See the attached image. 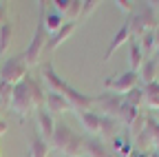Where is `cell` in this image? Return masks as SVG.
I'll return each instance as SVG.
<instances>
[{
    "label": "cell",
    "mask_w": 159,
    "mask_h": 157,
    "mask_svg": "<svg viewBox=\"0 0 159 157\" xmlns=\"http://www.w3.org/2000/svg\"><path fill=\"white\" fill-rule=\"evenodd\" d=\"M9 22V7L7 2H0V25H5Z\"/></svg>",
    "instance_id": "30"
},
{
    "label": "cell",
    "mask_w": 159,
    "mask_h": 157,
    "mask_svg": "<svg viewBox=\"0 0 159 157\" xmlns=\"http://www.w3.org/2000/svg\"><path fill=\"white\" fill-rule=\"evenodd\" d=\"M27 71H29V67L25 62V53L11 55L9 60H5L2 67H0V80L7 82V84H11V86H16V84H20L29 75Z\"/></svg>",
    "instance_id": "4"
},
{
    "label": "cell",
    "mask_w": 159,
    "mask_h": 157,
    "mask_svg": "<svg viewBox=\"0 0 159 157\" xmlns=\"http://www.w3.org/2000/svg\"><path fill=\"white\" fill-rule=\"evenodd\" d=\"M49 155V142L42 140V135H33V142H31V148L27 153V157H47Z\"/></svg>",
    "instance_id": "19"
},
{
    "label": "cell",
    "mask_w": 159,
    "mask_h": 157,
    "mask_svg": "<svg viewBox=\"0 0 159 157\" xmlns=\"http://www.w3.org/2000/svg\"><path fill=\"white\" fill-rule=\"evenodd\" d=\"M9 109L20 117V120H25V117H27L33 109H38V106H35V100H33V95H31V91H29V86H27L25 80L13 86V95H11Z\"/></svg>",
    "instance_id": "5"
},
{
    "label": "cell",
    "mask_w": 159,
    "mask_h": 157,
    "mask_svg": "<svg viewBox=\"0 0 159 157\" xmlns=\"http://www.w3.org/2000/svg\"><path fill=\"white\" fill-rule=\"evenodd\" d=\"M126 25H128L133 38H142L146 31H155L159 27L155 9L150 7V2H142V5H139V9L128 16V22Z\"/></svg>",
    "instance_id": "2"
},
{
    "label": "cell",
    "mask_w": 159,
    "mask_h": 157,
    "mask_svg": "<svg viewBox=\"0 0 159 157\" xmlns=\"http://www.w3.org/2000/svg\"><path fill=\"white\" fill-rule=\"evenodd\" d=\"M130 29H128V25L124 22L122 27H119L117 31H115V35L111 38V42H108V49H106V53H104V60H111V55L122 47V44H128V40H130Z\"/></svg>",
    "instance_id": "13"
},
{
    "label": "cell",
    "mask_w": 159,
    "mask_h": 157,
    "mask_svg": "<svg viewBox=\"0 0 159 157\" xmlns=\"http://www.w3.org/2000/svg\"><path fill=\"white\" fill-rule=\"evenodd\" d=\"M155 120H159V113H157V117H155Z\"/></svg>",
    "instance_id": "34"
},
{
    "label": "cell",
    "mask_w": 159,
    "mask_h": 157,
    "mask_svg": "<svg viewBox=\"0 0 159 157\" xmlns=\"http://www.w3.org/2000/svg\"><path fill=\"white\" fill-rule=\"evenodd\" d=\"M122 104H124V97H122V95H115V93H111V91L95 97V106H99V113H102V115H108V117H117Z\"/></svg>",
    "instance_id": "8"
},
{
    "label": "cell",
    "mask_w": 159,
    "mask_h": 157,
    "mask_svg": "<svg viewBox=\"0 0 159 157\" xmlns=\"http://www.w3.org/2000/svg\"><path fill=\"white\" fill-rule=\"evenodd\" d=\"M137 42H139V47H142L144 53H155V51H157V38H155V31H146Z\"/></svg>",
    "instance_id": "21"
},
{
    "label": "cell",
    "mask_w": 159,
    "mask_h": 157,
    "mask_svg": "<svg viewBox=\"0 0 159 157\" xmlns=\"http://www.w3.org/2000/svg\"><path fill=\"white\" fill-rule=\"evenodd\" d=\"M57 153H62L66 157H77V155H82V148H84V140L80 137L71 126L66 124H55V131H53V137H51V142H49Z\"/></svg>",
    "instance_id": "1"
},
{
    "label": "cell",
    "mask_w": 159,
    "mask_h": 157,
    "mask_svg": "<svg viewBox=\"0 0 159 157\" xmlns=\"http://www.w3.org/2000/svg\"><path fill=\"white\" fill-rule=\"evenodd\" d=\"M124 102L130 104V106H137V109H139V106L144 104V89H139V86H137V89L128 91V93L124 95Z\"/></svg>",
    "instance_id": "23"
},
{
    "label": "cell",
    "mask_w": 159,
    "mask_h": 157,
    "mask_svg": "<svg viewBox=\"0 0 159 157\" xmlns=\"http://www.w3.org/2000/svg\"><path fill=\"white\" fill-rule=\"evenodd\" d=\"M75 29H77V25L75 22H64V27L60 29V31H55L53 35H49V40H47V49L49 51H55L62 42H66L69 38L75 33Z\"/></svg>",
    "instance_id": "15"
},
{
    "label": "cell",
    "mask_w": 159,
    "mask_h": 157,
    "mask_svg": "<svg viewBox=\"0 0 159 157\" xmlns=\"http://www.w3.org/2000/svg\"><path fill=\"white\" fill-rule=\"evenodd\" d=\"M77 120L82 122V126L91 133V135H113L115 131V117L102 115L97 111H82L77 113Z\"/></svg>",
    "instance_id": "3"
},
{
    "label": "cell",
    "mask_w": 159,
    "mask_h": 157,
    "mask_svg": "<svg viewBox=\"0 0 159 157\" xmlns=\"http://www.w3.org/2000/svg\"><path fill=\"white\" fill-rule=\"evenodd\" d=\"M42 80L49 84V91H55V93H66V89L71 86L62 75H60L57 71H55V67H53V62L49 60V62H44L42 64Z\"/></svg>",
    "instance_id": "9"
},
{
    "label": "cell",
    "mask_w": 159,
    "mask_h": 157,
    "mask_svg": "<svg viewBox=\"0 0 159 157\" xmlns=\"http://www.w3.org/2000/svg\"><path fill=\"white\" fill-rule=\"evenodd\" d=\"M11 38H13V22H5L0 25V58H2L11 44Z\"/></svg>",
    "instance_id": "20"
},
{
    "label": "cell",
    "mask_w": 159,
    "mask_h": 157,
    "mask_svg": "<svg viewBox=\"0 0 159 157\" xmlns=\"http://www.w3.org/2000/svg\"><path fill=\"white\" fill-rule=\"evenodd\" d=\"M97 5L99 2H95V0H84V2H82V16H91L97 9ZM82 16H80V18H82Z\"/></svg>",
    "instance_id": "26"
},
{
    "label": "cell",
    "mask_w": 159,
    "mask_h": 157,
    "mask_svg": "<svg viewBox=\"0 0 159 157\" xmlns=\"http://www.w3.org/2000/svg\"><path fill=\"white\" fill-rule=\"evenodd\" d=\"M157 77H159V53L148 58L144 62V67L139 69V80L144 82V86L150 84V82H157Z\"/></svg>",
    "instance_id": "14"
},
{
    "label": "cell",
    "mask_w": 159,
    "mask_h": 157,
    "mask_svg": "<svg viewBox=\"0 0 159 157\" xmlns=\"http://www.w3.org/2000/svg\"><path fill=\"white\" fill-rule=\"evenodd\" d=\"M119 120H122L126 126H135V122L139 120V117H142V115H139V109L137 106H130V104H122V109H119Z\"/></svg>",
    "instance_id": "18"
},
{
    "label": "cell",
    "mask_w": 159,
    "mask_h": 157,
    "mask_svg": "<svg viewBox=\"0 0 159 157\" xmlns=\"http://www.w3.org/2000/svg\"><path fill=\"white\" fill-rule=\"evenodd\" d=\"M113 148L119 155H124V157H130L133 155V144L128 140H122V137H115V140H113Z\"/></svg>",
    "instance_id": "24"
},
{
    "label": "cell",
    "mask_w": 159,
    "mask_h": 157,
    "mask_svg": "<svg viewBox=\"0 0 159 157\" xmlns=\"http://www.w3.org/2000/svg\"><path fill=\"white\" fill-rule=\"evenodd\" d=\"M11 95H13V86L0 80V111L9 109V104H11Z\"/></svg>",
    "instance_id": "22"
},
{
    "label": "cell",
    "mask_w": 159,
    "mask_h": 157,
    "mask_svg": "<svg viewBox=\"0 0 159 157\" xmlns=\"http://www.w3.org/2000/svg\"><path fill=\"white\" fill-rule=\"evenodd\" d=\"M144 51L139 47L137 38H130L128 40V64H130V71H139L144 67Z\"/></svg>",
    "instance_id": "16"
},
{
    "label": "cell",
    "mask_w": 159,
    "mask_h": 157,
    "mask_svg": "<svg viewBox=\"0 0 159 157\" xmlns=\"http://www.w3.org/2000/svg\"><path fill=\"white\" fill-rule=\"evenodd\" d=\"M47 47V31H44V22H42V18H38V27L33 31V38H31V42L25 51V62L27 67H33L40 62V55H42Z\"/></svg>",
    "instance_id": "6"
},
{
    "label": "cell",
    "mask_w": 159,
    "mask_h": 157,
    "mask_svg": "<svg viewBox=\"0 0 159 157\" xmlns=\"http://www.w3.org/2000/svg\"><path fill=\"white\" fill-rule=\"evenodd\" d=\"M40 18H42V22H44L47 35H53L55 31L62 29L64 22H66V18L62 13H57L55 9H44V2H40Z\"/></svg>",
    "instance_id": "10"
},
{
    "label": "cell",
    "mask_w": 159,
    "mask_h": 157,
    "mask_svg": "<svg viewBox=\"0 0 159 157\" xmlns=\"http://www.w3.org/2000/svg\"><path fill=\"white\" fill-rule=\"evenodd\" d=\"M44 104H47V111H49L51 115L73 111L71 102L66 100V97H64L62 93H55V91H47V100H44Z\"/></svg>",
    "instance_id": "11"
},
{
    "label": "cell",
    "mask_w": 159,
    "mask_h": 157,
    "mask_svg": "<svg viewBox=\"0 0 159 157\" xmlns=\"http://www.w3.org/2000/svg\"><path fill=\"white\" fill-rule=\"evenodd\" d=\"M35 117H38V128H40V133H42V140H44V142H51L57 122L53 120V115H51L49 111H44V106L35 111Z\"/></svg>",
    "instance_id": "12"
},
{
    "label": "cell",
    "mask_w": 159,
    "mask_h": 157,
    "mask_svg": "<svg viewBox=\"0 0 159 157\" xmlns=\"http://www.w3.org/2000/svg\"><path fill=\"white\" fill-rule=\"evenodd\" d=\"M84 148H86V155L89 157H113V150L97 137H91V140L84 142Z\"/></svg>",
    "instance_id": "17"
},
{
    "label": "cell",
    "mask_w": 159,
    "mask_h": 157,
    "mask_svg": "<svg viewBox=\"0 0 159 157\" xmlns=\"http://www.w3.org/2000/svg\"><path fill=\"white\" fill-rule=\"evenodd\" d=\"M137 82H139V73L137 71H126V73L117 75V77H108V80L104 82V86L111 89V93L124 97L128 91L137 89Z\"/></svg>",
    "instance_id": "7"
},
{
    "label": "cell",
    "mask_w": 159,
    "mask_h": 157,
    "mask_svg": "<svg viewBox=\"0 0 159 157\" xmlns=\"http://www.w3.org/2000/svg\"><path fill=\"white\" fill-rule=\"evenodd\" d=\"M77 157H89V155H77Z\"/></svg>",
    "instance_id": "33"
},
{
    "label": "cell",
    "mask_w": 159,
    "mask_h": 157,
    "mask_svg": "<svg viewBox=\"0 0 159 157\" xmlns=\"http://www.w3.org/2000/svg\"><path fill=\"white\" fill-rule=\"evenodd\" d=\"M146 126L150 128V135H152V148L159 150V120H155V117H146Z\"/></svg>",
    "instance_id": "25"
},
{
    "label": "cell",
    "mask_w": 159,
    "mask_h": 157,
    "mask_svg": "<svg viewBox=\"0 0 159 157\" xmlns=\"http://www.w3.org/2000/svg\"><path fill=\"white\" fill-rule=\"evenodd\" d=\"M130 157H150V153H142V150H137V153H133Z\"/></svg>",
    "instance_id": "31"
},
{
    "label": "cell",
    "mask_w": 159,
    "mask_h": 157,
    "mask_svg": "<svg viewBox=\"0 0 159 157\" xmlns=\"http://www.w3.org/2000/svg\"><path fill=\"white\" fill-rule=\"evenodd\" d=\"M155 38H157V53H159V27L155 29Z\"/></svg>",
    "instance_id": "32"
},
{
    "label": "cell",
    "mask_w": 159,
    "mask_h": 157,
    "mask_svg": "<svg viewBox=\"0 0 159 157\" xmlns=\"http://www.w3.org/2000/svg\"><path fill=\"white\" fill-rule=\"evenodd\" d=\"M115 5H117L119 9H122L124 13H128V16H130V13L135 11V7H133V2H128V0H117V2H115Z\"/></svg>",
    "instance_id": "29"
},
{
    "label": "cell",
    "mask_w": 159,
    "mask_h": 157,
    "mask_svg": "<svg viewBox=\"0 0 159 157\" xmlns=\"http://www.w3.org/2000/svg\"><path fill=\"white\" fill-rule=\"evenodd\" d=\"M144 104L152 111H159V95H144Z\"/></svg>",
    "instance_id": "27"
},
{
    "label": "cell",
    "mask_w": 159,
    "mask_h": 157,
    "mask_svg": "<svg viewBox=\"0 0 159 157\" xmlns=\"http://www.w3.org/2000/svg\"><path fill=\"white\" fill-rule=\"evenodd\" d=\"M142 89H144V95H159V80L157 82H150V84H146Z\"/></svg>",
    "instance_id": "28"
}]
</instances>
